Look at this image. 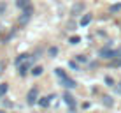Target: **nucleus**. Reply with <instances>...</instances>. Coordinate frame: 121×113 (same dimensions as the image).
I'll use <instances>...</instances> for the list:
<instances>
[{"label": "nucleus", "instance_id": "8", "mask_svg": "<svg viewBox=\"0 0 121 113\" xmlns=\"http://www.w3.org/2000/svg\"><path fill=\"white\" fill-rule=\"evenodd\" d=\"M51 99H55V95H48V97H42V99H40V101H39V104H40V106H42V108H46V106H49V103H51Z\"/></svg>", "mask_w": 121, "mask_h": 113}, {"label": "nucleus", "instance_id": "14", "mask_svg": "<svg viewBox=\"0 0 121 113\" xmlns=\"http://www.w3.org/2000/svg\"><path fill=\"white\" fill-rule=\"evenodd\" d=\"M48 53H49V57H56L58 55V48L56 46H51V48L48 49Z\"/></svg>", "mask_w": 121, "mask_h": 113}, {"label": "nucleus", "instance_id": "20", "mask_svg": "<svg viewBox=\"0 0 121 113\" xmlns=\"http://www.w3.org/2000/svg\"><path fill=\"white\" fill-rule=\"evenodd\" d=\"M79 41H81V39H79V37H77V35H74V37H72V39H70V44H77V43H79Z\"/></svg>", "mask_w": 121, "mask_h": 113}, {"label": "nucleus", "instance_id": "18", "mask_svg": "<svg viewBox=\"0 0 121 113\" xmlns=\"http://www.w3.org/2000/svg\"><path fill=\"white\" fill-rule=\"evenodd\" d=\"M77 62H82V64H84V62H88V58H86V55H77Z\"/></svg>", "mask_w": 121, "mask_h": 113}, {"label": "nucleus", "instance_id": "2", "mask_svg": "<svg viewBox=\"0 0 121 113\" xmlns=\"http://www.w3.org/2000/svg\"><path fill=\"white\" fill-rule=\"evenodd\" d=\"M100 57L105 58V60H114V58H116V51H114V49H111L109 46H105V48L100 49Z\"/></svg>", "mask_w": 121, "mask_h": 113}, {"label": "nucleus", "instance_id": "16", "mask_svg": "<svg viewBox=\"0 0 121 113\" xmlns=\"http://www.w3.org/2000/svg\"><path fill=\"white\" fill-rule=\"evenodd\" d=\"M26 57H28V55H19L18 58H16L14 64H16V65H21V62H23V60H26Z\"/></svg>", "mask_w": 121, "mask_h": 113}, {"label": "nucleus", "instance_id": "9", "mask_svg": "<svg viewBox=\"0 0 121 113\" xmlns=\"http://www.w3.org/2000/svg\"><path fill=\"white\" fill-rule=\"evenodd\" d=\"M90 21H91V14H84L79 20V25H81V27H86V25H90Z\"/></svg>", "mask_w": 121, "mask_h": 113}, {"label": "nucleus", "instance_id": "22", "mask_svg": "<svg viewBox=\"0 0 121 113\" xmlns=\"http://www.w3.org/2000/svg\"><path fill=\"white\" fill-rule=\"evenodd\" d=\"M116 90H118V92H121V83H119V87H118V88H116Z\"/></svg>", "mask_w": 121, "mask_h": 113}, {"label": "nucleus", "instance_id": "19", "mask_svg": "<svg viewBox=\"0 0 121 113\" xmlns=\"http://www.w3.org/2000/svg\"><path fill=\"white\" fill-rule=\"evenodd\" d=\"M105 83H107L109 87H112V85H114V79H112L111 76H105Z\"/></svg>", "mask_w": 121, "mask_h": 113}, {"label": "nucleus", "instance_id": "7", "mask_svg": "<svg viewBox=\"0 0 121 113\" xmlns=\"http://www.w3.org/2000/svg\"><path fill=\"white\" fill-rule=\"evenodd\" d=\"M61 83H63V87H67V88H76V81H74V79L72 78H69V76H67L65 79H61Z\"/></svg>", "mask_w": 121, "mask_h": 113}, {"label": "nucleus", "instance_id": "1", "mask_svg": "<svg viewBox=\"0 0 121 113\" xmlns=\"http://www.w3.org/2000/svg\"><path fill=\"white\" fill-rule=\"evenodd\" d=\"M32 12H33V7H32V5H28V7H25V9H23V14L19 16V20H18V25H19V27H25V25L30 21Z\"/></svg>", "mask_w": 121, "mask_h": 113}, {"label": "nucleus", "instance_id": "21", "mask_svg": "<svg viewBox=\"0 0 121 113\" xmlns=\"http://www.w3.org/2000/svg\"><path fill=\"white\" fill-rule=\"evenodd\" d=\"M4 69H5V64H4V62H0V74L4 73Z\"/></svg>", "mask_w": 121, "mask_h": 113}, {"label": "nucleus", "instance_id": "24", "mask_svg": "<svg viewBox=\"0 0 121 113\" xmlns=\"http://www.w3.org/2000/svg\"><path fill=\"white\" fill-rule=\"evenodd\" d=\"M4 9H5V5H0V11H4Z\"/></svg>", "mask_w": 121, "mask_h": 113}, {"label": "nucleus", "instance_id": "11", "mask_svg": "<svg viewBox=\"0 0 121 113\" xmlns=\"http://www.w3.org/2000/svg\"><path fill=\"white\" fill-rule=\"evenodd\" d=\"M55 74H56V76L60 78V79H65V78H67L65 71H63V69H60V67H58V69H55Z\"/></svg>", "mask_w": 121, "mask_h": 113}, {"label": "nucleus", "instance_id": "12", "mask_svg": "<svg viewBox=\"0 0 121 113\" xmlns=\"http://www.w3.org/2000/svg\"><path fill=\"white\" fill-rule=\"evenodd\" d=\"M102 103L105 104V106H112V103H114V101H112V97H109V95H104V97H102Z\"/></svg>", "mask_w": 121, "mask_h": 113}, {"label": "nucleus", "instance_id": "6", "mask_svg": "<svg viewBox=\"0 0 121 113\" xmlns=\"http://www.w3.org/2000/svg\"><path fill=\"white\" fill-rule=\"evenodd\" d=\"M84 7H86L84 2H76V4L72 5V11H70V14H72V16H79L82 11H84Z\"/></svg>", "mask_w": 121, "mask_h": 113}, {"label": "nucleus", "instance_id": "17", "mask_svg": "<svg viewBox=\"0 0 121 113\" xmlns=\"http://www.w3.org/2000/svg\"><path fill=\"white\" fill-rule=\"evenodd\" d=\"M121 11V4H114V5H111V12H119Z\"/></svg>", "mask_w": 121, "mask_h": 113}, {"label": "nucleus", "instance_id": "15", "mask_svg": "<svg viewBox=\"0 0 121 113\" xmlns=\"http://www.w3.org/2000/svg\"><path fill=\"white\" fill-rule=\"evenodd\" d=\"M7 90H9V85H7V83H2V85H0V97H2Z\"/></svg>", "mask_w": 121, "mask_h": 113}, {"label": "nucleus", "instance_id": "3", "mask_svg": "<svg viewBox=\"0 0 121 113\" xmlns=\"http://www.w3.org/2000/svg\"><path fill=\"white\" fill-rule=\"evenodd\" d=\"M63 101L67 103V106L70 108V111H74V110H76V99H74V95H72V94L65 92V94H63Z\"/></svg>", "mask_w": 121, "mask_h": 113}, {"label": "nucleus", "instance_id": "5", "mask_svg": "<svg viewBox=\"0 0 121 113\" xmlns=\"http://www.w3.org/2000/svg\"><path fill=\"white\" fill-rule=\"evenodd\" d=\"M33 60H35V58H33V57H30L26 62H25V64H21V65H19V74H21V76H25V74H26L28 71H30V67H32V62H33Z\"/></svg>", "mask_w": 121, "mask_h": 113}, {"label": "nucleus", "instance_id": "10", "mask_svg": "<svg viewBox=\"0 0 121 113\" xmlns=\"http://www.w3.org/2000/svg\"><path fill=\"white\" fill-rule=\"evenodd\" d=\"M42 65H35V67H33L32 69V74H33V76H40V74H42Z\"/></svg>", "mask_w": 121, "mask_h": 113}, {"label": "nucleus", "instance_id": "13", "mask_svg": "<svg viewBox=\"0 0 121 113\" xmlns=\"http://www.w3.org/2000/svg\"><path fill=\"white\" fill-rule=\"evenodd\" d=\"M16 5H18V7H23V9H25V7L30 5V0H18V2H16Z\"/></svg>", "mask_w": 121, "mask_h": 113}, {"label": "nucleus", "instance_id": "25", "mask_svg": "<svg viewBox=\"0 0 121 113\" xmlns=\"http://www.w3.org/2000/svg\"><path fill=\"white\" fill-rule=\"evenodd\" d=\"M0 113H4V111H2V110H0Z\"/></svg>", "mask_w": 121, "mask_h": 113}, {"label": "nucleus", "instance_id": "23", "mask_svg": "<svg viewBox=\"0 0 121 113\" xmlns=\"http://www.w3.org/2000/svg\"><path fill=\"white\" fill-rule=\"evenodd\" d=\"M2 32H4V27H0V35H2Z\"/></svg>", "mask_w": 121, "mask_h": 113}, {"label": "nucleus", "instance_id": "4", "mask_svg": "<svg viewBox=\"0 0 121 113\" xmlns=\"http://www.w3.org/2000/svg\"><path fill=\"white\" fill-rule=\"evenodd\" d=\"M37 95H39V90L37 88H30V92L26 94V103L30 104V106L37 103Z\"/></svg>", "mask_w": 121, "mask_h": 113}]
</instances>
